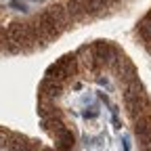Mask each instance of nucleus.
Masks as SVG:
<instances>
[{
  "instance_id": "0eeeda50",
  "label": "nucleus",
  "mask_w": 151,
  "mask_h": 151,
  "mask_svg": "<svg viewBox=\"0 0 151 151\" xmlns=\"http://www.w3.org/2000/svg\"><path fill=\"white\" fill-rule=\"evenodd\" d=\"M46 11H48V15L55 19V23L59 25L63 32H65L67 27H71V23H73V21H71V17L67 15V9H65L63 4H52V6H50V9H46Z\"/></svg>"
},
{
  "instance_id": "9b49d317",
  "label": "nucleus",
  "mask_w": 151,
  "mask_h": 151,
  "mask_svg": "<svg viewBox=\"0 0 151 151\" xmlns=\"http://www.w3.org/2000/svg\"><path fill=\"white\" fill-rule=\"evenodd\" d=\"M137 32H139V36L143 38L145 44H151V19L143 17L141 21L137 23Z\"/></svg>"
},
{
  "instance_id": "423d86ee",
  "label": "nucleus",
  "mask_w": 151,
  "mask_h": 151,
  "mask_svg": "<svg viewBox=\"0 0 151 151\" xmlns=\"http://www.w3.org/2000/svg\"><path fill=\"white\" fill-rule=\"evenodd\" d=\"M111 69L118 73V78L122 80V84H124V86H128L132 80H137V67L132 65V63L126 59V57H120V59H118V63L113 65Z\"/></svg>"
},
{
  "instance_id": "1a4fd4ad",
  "label": "nucleus",
  "mask_w": 151,
  "mask_h": 151,
  "mask_svg": "<svg viewBox=\"0 0 151 151\" xmlns=\"http://www.w3.org/2000/svg\"><path fill=\"white\" fill-rule=\"evenodd\" d=\"M63 6L67 9V15L71 17V21H84V19L88 17L86 9H84V4L80 2V0H67Z\"/></svg>"
},
{
  "instance_id": "9d476101",
  "label": "nucleus",
  "mask_w": 151,
  "mask_h": 151,
  "mask_svg": "<svg viewBox=\"0 0 151 151\" xmlns=\"http://www.w3.org/2000/svg\"><path fill=\"white\" fill-rule=\"evenodd\" d=\"M80 2L84 4L86 15H90V17H97V15H101V13H105L109 9L105 4V0H80Z\"/></svg>"
},
{
  "instance_id": "4468645a",
  "label": "nucleus",
  "mask_w": 151,
  "mask_h": 151,
  "mask_svg": "<svg viewBox=\"0 0 151 151\" xmlns=\"http://www.w3.org/2000/svg\"><path fill=\"white\" fill-rule=\"evenodd\" d=\"M116 2H118V0H105V4H107V6H111V4H116Z\"/></svg>"
},
{
  "instance_id": "2eb2a0df",
  "label": "nucleus",
  "mask_w": 151,
  "mask_h": 151,
  "mask_svg": "<svg viewBox=\"0 0 151 151\" xmlns=\"http://www.w3.org/2000/svg\"><path fill=\"white\" fill-rule=\"evenodd\" d=\"M141 151H151V145H147V147H143Z\"/></svg>"
},
{
  "instance_id": "ddd939ff",
  "label": "nucleus",
  "mask_w": 151,
  "mask_h": 151,
  "mask_svg": "<svg viewBox=\"0 0 151 151\" xmlns=\"http://www.w3.org/2000/svg\"><path fill=\"white\" fill-rule=\"evenodd\" d=\"M122 147H124V151H130V139H122Z\"/></svg>"
},
{
  "instance_id": "39448f33",
  "label": "nucleus",
  "mask_w": 151,
  "mask_h": 151,
  "mask_svg": "<svg viewBox=\"0 0 151 151\" xmlns=\"http://www.w3.org/2000/svg\"><path fill=\"white\" fill-rule=\"evenodd\" d=\"M132 128H134V137L141 141L143 147L151 145V113H145V116L132 120Z\"/></svg>"
},
{
  "instance_id": "6e6552de",
  "label": "nucleus",
  "mask_w": 151,
  "mask_h": 151,
  "mask_svg": "<svg viewBox=\"0 0 151 151\" xmlns=\"http://www.w3.org/2000/svg\"><path fill=\"white\" fill-rule=\"evenodd\" d=\"M63 88H65V84L57 82V80H50V78H44L38 90H40V97L52 101V99H57V97H59V94L63 92Z\"/></svg>"
},
{
  "instance_id": "f03ea898",
  "label": "nucleus",
  "mask_w": 151,
  "mask_h": 151,
  "mask_svg": "<svg viewBox=\"0 0 151 151\" xmlns=\"http://www.w3.org/2000/svg\"><path fill=\"white\" fill-rule=\"evenodd\" d=\"M90 50H92V57H94V61H97L99 67H113V65L118 63V59L122 57L120 46L111 44V42H107V40L92 42V44H90Z\"/></svg>"
},
{
  "instance_id": "f257e3e1",
  "label": "nucleus",
  "mask_w": 151,
  "mask_h": 151,
  "mask_svg": "<svg viewBox=\"0 0 151 151\" xmlns=\"http://www.w3.org/2000/svg\"><path fill=\"white\" fill-rule=\"evenodd\" d=\"M78 73H80V59H78V55H76V52H69V55H63L61 59H57L46 69V78L57 80L61 84H67Z\"/></svg>"
},
{
  "instance_id": "f8f14e48",
  "label": "nucleus",
  "mask_w": 151,
  "mask_h": 151,
  "mask_svg": "<svg viewBox=\"0 0 151 151\" xmlns=\"http://www.w3.org/2000/svg\"><path fill=\"white\" fill-rule=\"evenodd\" d=\"M84 118H86V120H92V118H97V109H92V107H90L88 111H84Z\"/></svg>"
},
{
  "instance_id": "7ed1b4c3",
  "label": "nucleus",
  "mask_w": 151,
  "mask_h": 151,
  "mask_svg": "<svg viewBox=\"0 0 151 151\" xmlns=\"http://www.w3.org/2000/svg\"><path fill=\"white\" fill-rule=\"evenodd\" d=\"M124 107L130 113V118L137 120L145 113H151V97L147 92L137 94V97H124Z\"/></svg>"
},
{
  "instance_id": "20e7f679",
  "label": "nucleus",
  "mask_w": 151,
  "mask_h": 151,
  "mask_svg": "<svg viewBox=\"0 0 151 151\" xmlns=\"http://www.w3.org/2000/svg\"><path fill=\"white\" fill-rule=\"evenodd\" d=\"M36 23H38V27H40L44 40H57V38L63 34V29L55 23V19L48 15V11H42L40 15H38L36 17Z\"/></svg>"
}]
</instances>
